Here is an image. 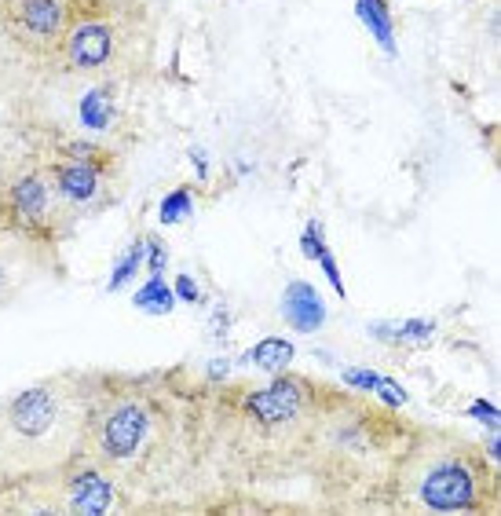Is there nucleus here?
I'll return each instance as SVG.
<instances>
[{
	"instance_id": "obj_7",
	"label": "nucleus",
	"mask_w": 501,
	"mask_h": 516,
	"mask_svg": "<svg viewBox=\"0 0 501 516\" xmlns=\"http://www.w3.org/2000/svg\"><path fill=\"white\" fill-rule=\"evenodd\" d=\"M55 421V399L44 388H30L11 403V425L22 436H44Z\"/></svg>"
},
{
	"instance_id": "obj_23",
	"label": "nucleus",
	"mask_w": 501,
	"mask_h": 516,
	"mask_svg": "<svg viewBox=\"0 0 501 516\" xmlns=\"http://www.w3.org/2000/svg\"><path fill=\"white\" fill-rule=\"evenodd\" d=\"M176 297L187 304H198L202 297H198V286H194L191 275H176Z\"/></svg>"
},
{
	"instance_id": "obj_20",
	"label": "nucleus",
	"mask_w": 501,
	"mask_h": 516,
	"mask_svg": "<svg viewBox=\"0 0 501 516\" xmlns=\"http://www.w3.org/2000/svg\"><path fill=\"white\" fill-rule=\"evenodd\" d=\"M344 381L355 388H370V392H377L384 381V374H374V370H344Z\"/></svg>"
},
{
	"instance_id": "obj_19",
	"label": "nucleus",
	"mask_w": 501,
	"mask_h": 516,
	"mask_svg": "<svg viewBox=\"0 0 501 516\" xmlns=\"http://www.w3.org/2000/svg\"><path fill=\"white\" fill-rule=\"evenodd\" d=\"M315 260L322 264V271H326V279H330V286L337 290V297H348L344 293V279H341V271H337V264H333V253H330V246H322L319 253H315Z\"/></svg>"
},
{
	"instance_id": "obj_14",
	"label": "nucleus",
	"mask_w": 501,
	"mask_h": 516,
	"mask_svg": "<svg viewBox=\"0 0 501 516\" xmlns=\"http://www.w3.org/2000/svg\"><path fill=\"white\" fill-rule=\"evenodd\" d=\"M136 308H143V312H154V315L172 312V308H176V290H172V286L161 279V275H154V279H150L147 286L136 293Z\"/></svg>"
},
{
	"instance_id": "obj_24",
	"label": "nucleus",
	"mask_w": 501,
	"mask_h": 516,
	"mask_svg": "<svg viewBox=\"0 0 501 516\" xmlns=\"http://www.w3.org/2000/svg\"><path fill=\"white\" fill-rule=\"evenodd\" d=\"M191 162L198 165V176H202V180H205V176H209V162H205V158H202V151H198V147H194V151H191Z\"/></svg>"
},
{
	"instance_id": "obj_9",
	"label": "nucleus",
	"mask_w": 501,
	"mask_h": 516,
	"mask_svg": "<svg viewBox=\"0 0 501 516\" xmlns=\"http://www.w3.org/2000/svg\"><path fill=\"white\" fill-rule=\"evenodd\" d=\"M55 187L70 198V202H88L99 191V169L92 162H63L55 165Z\"/></svg>"
},
{
	"instance_id": "obj_2",
	"label": "nucleus",
	"mask_w": 501,
	"mask_h": 516,
	"mask_svg": "<svg viewBox=\"0 0 501 516\" xmlns=\"http://www.w3.org/2000/svg\"><path fill=\"white\" fill-rule=\"evenodd\" d=\"M147 429H150L147 410L139 407V403H121L107 418L103 432H99V447H103V454H107L110 462H125V458H132L139 451Z\"/></svg>"
},
{
	"instance_id": "obj_8",
	"label": "nucleus",
	"mask_w": 501,
	"mask_h": 516,
	"mask_svg": "<svg viewBox=\"0 0 501 516\" xmlns=\"http://www.w3.org/2000/svg\"><path fill=\"white\" fill-rule=\"evenodd\" d=\"M114 498H118L114 484L103 480L96 469H85V473H77L74 480H70V509H74V513L99 516L114 506Z\"/></svg>"
},
{
	"instance_id": "obj_1",
	"label": "nucleus",
	"mask_w": 501,
	"mask_h": 516,
	"mask_svg": "<svg viewBox=\"0 0 501 516\" xmlns=\"http://www.w3.org/2000/svg\"><path fill=\"white\" fill-rule=\"evenodd\" d=\"M421 506L439 509V513H458V509L476 506V476L465 462H439L428 465L421 484H417Z\"/></svg>"
},
{
	"instance_id": "obj_3",
	"label": "nucleus",
	"mask_w": 501,
	"mask_h": 516,
	"mask_svg": "<svg viewBox=\"0 0 501 516\" xmlns=\"http://www.w3.org/2000/svg\"><path fill=\"white\" fill-rule=\"evenodd\" d=\"M110 52H114V30H110L107 22L99 19L74 22L70 41H66V59H70L74 70H99L110 59Z\"/></svg>"
},
{
	"instance_id": "obj_13",
	"label": "nucleus",
	"mask_w": 501,
	"mask_h": 516,
	"mask_svg": "<svg viewBox=\"0 0 501 516\" xmlns=\"http://www.w3.org/2000/svg\"><path fill=\"white\" fill-rule=\"evenodd\" d=\"M114 118V99L107 88H88V96L81 99V125L85 129H107Z\"/></svg>"
},
{
	"instance_id": "obj_22",
	"label": "nucleus",
	"mask_w": 501,
	"mask_h": 516,
	"mask_svg": "<svg viewBox=\"0 0 501 516\" xmlns=\"http://www.w3.org/2000/svg\"><path fill=\"white\" fill-rule=\"evenodd\" d=\"M143 257H147V268L154 275H161V268H165V246H161V238H147L143 242Z\"/></svg>"
},
{
	"instance_id": "obj_12",
	"label": "nucleus",
	"mask_w": 501,
	"mask_h": 516,
	"mask_svg": "<svg viewBox=\"0 0 501 516\" xmlns=\"http://www.w3.org/2000/svg\"><path fill=\"white\" fill-rule=\"evenodd\" d=\"M293 355L297 352H293V344L289 341H282V337H264V341L246 355V363H256L260 370L278 374V370H286V366L293 363Z\"/></svg>"
},
{
	"instance_id": "obj_21",
	"label": "nucleus",
	"mask_w": 501,
	"mask_h": 516,
	"mask_svg": "<svg viewBox=\"0 0 501 516\" xmlns=\"http://www.w3.org/2000/svg\"><path fill=\"white\" fill-rule=\"evenodd\" d=\"M469 414L472 418H480L491 432H498V407H494V403H487V399H472Z\"/></svg>"
},
{
	"instance_id": "obj_15",
	"label": "nucleus",
	"mask_w": 501,
	"mask_h": 516,
	"mask_svg": "<svg viewBox=\"0 0 501 516\" xmlns=\"http://www.w3.org/2000/svg\"><path fill=\"white\" fill-rule=\"evenodd\" d=\"M370 334L384 337V341H428V337L436 334V323L432 319H410V323H399V326H370Z\"/></svg>"
},
{
	"instance_id": "obj_17",
	"label": "nucleus",
	"mask_w": 501,
	"mask_h": 516,
	"mask_svg": "<svg viewBox=\"0 0 501 516\" xmlns=\"http://www.w3.org/2000/svg\"><path fill=\"white\" fill-rule=\"evenodd\" d=\"M139 264H143V242H132L125 257L118 260V268H114V275H110V293H118L121 286H125V282L139 271Z\"/></svg>"
},
{
	"instance_id": "obj_26",
	"label": "nucleus",
	"mask_w": 501,
	"mask_h": 516,
	"mask_svg": "<svg viewBox=\"0 0 501 516\" xmlns=\"http://www.w3.org/2000/svg\"><path fill=\"white\" fill-rule=\"evenodd\" d=\"M8 290V275H4V268H0V293Z\"/></svg>"
},
{
	"instance_id": "obj_6",
	"label": "nucleus",
	"mask_w": 501,
	"mask_h": 516,
	"mask_svg": "<svg viewBox=\"0 0 501 516\" xmlns=\"http://www.w3.org/2000/svg\"><path fill=\"white\" fill-rule=\"evenodd\" d=\"M282 312H286L289 326H293L297 334H315V330L326 323V304H322V297L315 293L311 282H300V279L286 286Z\"/></svg>"
},
{
	"instance_id": "obj_4",
	"label": "nucleus",
	"mask_w": 501,
	"mask_h": 516,
	"mask_svg": "<svg viewBox=\"0 0 501 516\" xmlns=\"http://www.w3.org/2000/svg\"><path fill=\"white\" fill-rule=\"evenodd\" d=\"M246 410L260 425H282L300 414V385L293 377H278L275 385H267L264 392H253L246 399Z\"/></svg>"
},
{
	"instance_id": "obj_5",
	"label": "nucleus",
	"mask_w": 501,
	"mask_h": 516,
	"mask_svg": "<svg viewBox=\"0 0 501 516\" xmlns=\"http://www.w3.org/2000/svg\"><path fill=\"white\" fill-rule=\"evenodd\" d=\"M70 8L66 0H15V26L37 41H52L66 30Z\"/></svg>"
},
{
	"instance_id": "obj_16",
	"label": "nucleus",
	"mask_w": 501,
	"mask_h": 516,
	"mask_svg": "<svg viewBox=\"0 0 501 516\" xmlns=\"http://www.w3.org/2000/svg\"><path fill=\"white\" fill-rule=\"evenodd\" d=\"M187 213H191V191L187 187H176L172 194H165V202L158 209L161 224H180V220H187Z\"/></svg>"
},
{
	"instance_id": "obj_11",
	"label": "nucleus",
	"mask_w": 501,
	"mask_h": 516,
	"mask_svg": "<svg viewBox=\"0 0 501 516\" xmlns=\"http://www.w3.org/2000/svg\"><path fill=\"white\" fill-rule=\"evenodd\" d=\"M355 15L370 26V33L377 37V44H381L384 52L395 55L399 48H395V33H392V15H388V4L384 0H359L355 4Z\"/></svg>"
},
{
	"instance_id": "obj_10",
	"label": "nucleus",
	"mask_w": 501,
	"mask_h": 516,
	"mask_svg": "<svg viewBox=\"0 0 501 516\" xmlns=\"http://www.w3.org/2000/svg\"><path fill=\"white\" fill-rule=\"evenodd\" d=\"M11 213L19 216L26 227H37L48 213V194H44V183L37 176H26L11 187Z\"/></svg>"
},
{
	"instance_id": "obj_18",
	"label": "nucleus",
	"mask_w": 501,
	"mask_h": 516,
	"mask_svg": "<svg viewBox=\"0 0 501 516\" xmlns=\"http://www.w3.org/2000/svg\"><path fill=\"white\" fill-rule=\"evenodd\" d=\"M326 246V238H322V224L319 220H311L308 227H304V235H300V253L308 260H315V253Z\"/></svg>"
},
{
	"instance_id": "obj_25",
	"label": "nucleus",
	"mask_w": 501,
	"mask_h": 516,
	"mask_svg": "<svg viewBox=\"0 0 501 516\" xmlns=\"http://www.w3.org/2000/svg\"><path fill=\"white\" fill-rule=\"evenodd\" d=\"M209 374H213V377H224L227 374V363H213V366H209Z\"/></svg>"
}]
</instances>
